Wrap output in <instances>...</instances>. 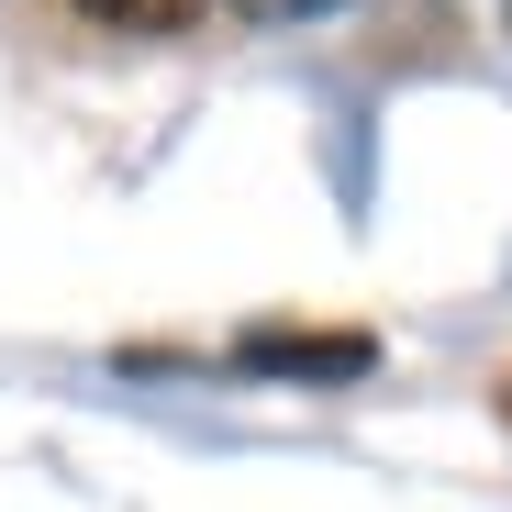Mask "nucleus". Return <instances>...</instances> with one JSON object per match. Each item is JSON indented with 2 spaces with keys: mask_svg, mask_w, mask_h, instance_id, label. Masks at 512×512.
<instances>
[{
  "mask_svg": "<svg viewBox=\"0 0 512 512\" xmlns=\"http://www.w3.org/2000/svg\"><path fill=\"white\" fill-rule=\"evenodd\" d=\"M234 368H256V379H368L379 334H357V323H256V334H234Z\"/></svg>",
  "mask_w": 512,
  "mask_h": 512,
  "instance_id": "nucleus-1",
  "label": "nucleus"
},
{
  "mask_svg": "<svg viewBox=\"0 0 512 512\" xmlns=\"http://www.w3.org/2000/svg\"><path fill=\"white\" fill-rule=\"evenodd\" d=\"M101 34H179V23H201L212 0H78Z\"/></svg>",
  "mask_w": 512,
  "mask_h": 512,
  "instance_id": "nucleus-2",
  "label": "nucleus"
},
{
  "mask_svg": "<svg viewBox=\"0 0 512 512\" xmlns=\"http://www.w3.org/2000/svg\"><path fill=\"white\" fill-rule=\"evenodd\" d=\"M245 23H323V12H346V0H234Z\"/></svg>",
  "mask_w": 512,
  "mask_h": 512,
  "instance_id": "nucleus-3",
  "label": "nucleus"
}]
</instances>
